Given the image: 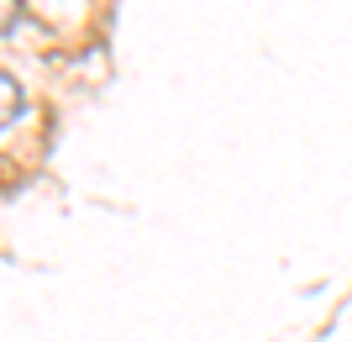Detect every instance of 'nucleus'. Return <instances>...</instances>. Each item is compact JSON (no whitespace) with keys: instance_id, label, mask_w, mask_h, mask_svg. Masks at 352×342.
Instances as JSON below:
<instances>
[{"instance_id":"obj_2","label":"nucleus","mask_w":352,"mask_h":342,"mask_svg":"<svg viewBox=\"0 0 352 342\" xmlns=\"http://www.w3.org/2000/svg\"><path fill=\"white\" fill-rule=\"evenodd\" d=\"M16 16H21V0H0V37L16 27Z\"/></svg>"},{"instance_id":"obj_1","label":"nucleus","mask_w":352,"mask_h":342,"mask_svg":"<svg viewBox=\"0 0 352 342\" xmlns=\"http://www.w3.org/2000/svg\"><path fill=\"white\" fill-rule=\"evenodd\" d=\"M21 105H27V100H21V85H16L11 74H0V132L21 116Z\"/></svg>"}]
</instances>
